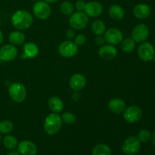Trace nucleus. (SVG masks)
I'll return each instance as SVG.
<instances>
[{"mask_svg":"<svg viewBox=\"0 0 155 155\" xmlns=\"http://www.w3.org/2000/svg\"><path fill=\"white\" fill-rule=\"evenodd\" d=\"M12 24L18 30H25L30 28L33 23V17L29 12L18 10L12 17Z\"/></svg>","mask_w":155,"mask_h":155,"instance_id":"nucleus-1","label":"nucleus"},{"mask_svg":"<svg viewBox=\"0 0 155 155\" xmlns=\"http://www.w3.org/2000/svg\"><path fill=\"white\" fill-rule=\"evenodd\" d=\"M62 122L61 117L57 113H51L45 117L44 121V130L49 136L57 134L61 129Z\"/></svg>","mask_w":155,"mask_h":155,"instance_id":"nucleus-2","label":"nucleus"},{"mask_svg":"<svg viewBox=\"0 0 155 155\" xmlns=\"http://www.w3.org/2000/svg\"><path fill=\"white\" fill-rule=\"evenodd\" d=\"M27 89L21 83H14L8 89V94L13 101L21 103L27 98Z\"/></svg>","mask_w":155,"mask_h":155,"instance_id":"nucleus-3","label":"nucleus"},{"mask_svg":"<svg viewBox=\"0 0 155 155\" xmlns=\"http://www.w3.org/2000/svg\"><path fill=\"white\" fill-rule=\"evenodd\" d=\"M69 24L73 29L83 30L89 24V17L83 12H74L69 19Z\"/></svg>","mask_w":155,"mask_h":155,"instance_id":"nucleus-4","label":"nucleus"},{"mask_svg":"<svg viewBox=\"0 0 155 155\" xmlns=\"http://www.w3.org/2000/svg\"><path fill=\"white\" fill-rule=\"evenodd\" d=\"M33 12L36 18L43 21L51 16V8L48 3L44 1H39L33 5Z\"/></svg>","mask_w":155,"mask_h":155,"instance_id":"nucleus-5","label":"nucleus"},{"mask_svg":"<svg viewBox=\"0 0 155 155\" xmlns=\"http://www.w3.org/2000/svg\"><path fill=\"white\" fill-rule=\"evenodd\" d=\"M141 142L136 136L127 138L122 145L123 152L127 155H135L139 151Z\"/></svg>","mask_w":155,"mask_h":155,"instance_id":"nucleus-6","label":"nucleus"},{"mask_svg":"<svg viewBox=\"0 0 155 155\" xmlns=\"http://www.w3.org/2000/svg\"><path fill=\"white\" fill-rule=\"evenodd\" d=\"M58 52L62 57L70 58L74 57L77 54L78 45L74 41H64L59 45Z\"/></svg>","mask_w":155,"mask_h":155,"instance_id":"nucleus-7","label":"nucleus"},{"mask_svg":"<svg viewBox=\"0 0 155 155\" xmlns=\"http://www.w3.org/2000/svg\"><path fill=\"white\" fill-rule=\"evenodd\" d=\"M124 118L129 124H136L139 122L142 117V110L136 105H132L126 107L123 112Z\"/></svg>","mask_w":155,"mask_h":155,"instance_id":"nucleus-8","label":"nucleus"},{"mask_svg":"<svg viewBox=\"0 0 155 155\" xmlns=\"http://www.w3.org/2000/svg\"><path fill=\"white\" fill-rule=\"evenodd\" d=\"M137 53L141 60L143 61H150L154 58L155 50L154 46L151 43L144 42H142L138 48Z\"/></svg>","mask_w":155,"mask_h":155,"instance_id":"nucleus-9","label":"nucleus"},{"mask_svg":"<svg viewBox=\"0 0 155 155\" xmlns=\"http://www.w3.org/2000/svg\"><path fill=\"white\" fill-rule=\"evenodd\" d=\"M149 28L148 26L144 24H138L132 32V39L136 42L142 43L147 40L149 36Z\"/></svg>","mask_w":155,"mask_h":155,"instance_id":"nucleus-10","label":"nucleus"},{"mask_svg":"<svg viewBox=\"0 0 155 155\" xmlns=\"http://www.w3.org/2000/svg\"><path fill=\"white\" fill-rule=\"evenodd\" d=\"M105 41L110 45H119L124 39L122 31L117 28H110L104 33Z\"/></svg>","mask_w":155,"mask_h":155,"instance_id":"nucleus-11","label":"nucleus"},{"mask_svg":"<svg viewBox=\"0 0 155 155\" xmlns=\"http://www.w3.org/2000/svg\"><path fill=\"white\" fill-rule=\"evenodd\" d=\"M18 55V49L15 45L6 44L0 48V59L3 61L9 62L15 60Z\"/></svg>","mask_w":155,"mask_h":155,"instance_id":"nucleus-12","label":"nucleus"},{"mask_svg":"<svg viewBox=\"0 0 155 155\" xmlns=\"http://www.w3.org/2000/svg\"><path fill=\"white\" fill-rule=\"evenodd\" d=\"M118 50L114 45H103L98 50V55L101 59L105 61H111L117 56Z\"/></svg>","mask_w":155,"mask_h":155,"instance_id":"nucleus-13","label":"nucleus"},{"mask_svg":"<svg viewBox=\"0 0 155 155\" xmlns=\"http://www.w3.org/2000/svg\"><path fill=\"white\" fill-rule=\"evenodd\" d=\"M84 12L88 17L98 18L102 14L103 6L99 2L91 1L86 4Z\"/></svg>","mask_w":155,"mask_h":155,"instance_id":"nucleus-14","label":"nucleus"},{"mask_svg":"<svg viewBox=\"0 0 155 155\" xmlns=\"http://www.w3.org/2000/svg\"><path fill=\"white\" fill-rule=\"evenodd\" d=\"M86 85V79L81 74H75L71 77L69 80V86L71 89L75 92L83 90Z\"/></svg>","mask_w":155,"mask_h":155,"instance_id":"nucleus-15","label":"nucleus"},{"mask_svg":"<svg viewBox=\"0 0 155 155\" xmlns=\"http://www.w3.org/2000/svg\"><path fill=\"white\" fill-rule=\"evenodd\" d=\"M18 151L21 155H36L37 148L31 141L24 140L18 143Z\"/></svg>","mask_w":155,"mask_h":155,"instance_id":"nucleus-16","label":"nucleus"},{"mask_svg":"<svg viewBox=\"0 0 155 155\" xmlns=\"http://www.w3.org/2000/svg\"><path fill=\"white\" fill-rule=\"evenodd\" d=\"M107 107L110 112L116 114H122L127 107L126 102L119 98H114L108 101Z\"/></svg>","mask_w":155,"mask_h":155,"instance_id":"nucleus-17","label":"nucleus"},{"mask_svg":"<svg viewBox=\"0 0 155 155\" xmlns=\"http://www.w3.org/2000/svg\"><path fill=\"white\" fill-rule=\"evenodd\" d=\"M133 14L138 19H146L151 15V8L148 5L140 3L136 5L133 9Z\"/></svg>","mask_w":155,"mask_h":155,"instance_id":"nucleus-18","label":"nucleus"},{"mask_svg":"<svg viewBox=\"0 0 155 155\" xmlns=\"http://www.w3.org/2000/svg\"><path fill=\"white\" fill-rule=\"evenodd\" d=\"M39 51V47L34 42H27L24 45V54H22L23 58H34L38 55Z\"/></svg>","mask_w":155,"mask_h":155,"instance_id":"nucleus-19","label":"nucleus"},{"mask_svg":"<svg viewBox=\"0 0 155 155\" xmlns=\"http://www.w3.org/2000/svg\"><path fill=\"white\" fill-rule=\"evenodd\" d=\"M48 106L52 113L59 114L64 109L63 101L57 96L50 97L48 101Z\"/></svg>","mask_w":155,"mask_h":155,"instance_id":"nucleus-20","label":"nucleus"},{"mask_svg":"<svg viewBox=\"0 0 155 155\" xmlns=\"http://www.w3.org/2000/svg\"><path fill=\"white\" fill-rule=\"evenodd\" d=\"M25 35L21 30H15L9 34L8 40L13 45H21L25 42Z\"/></svg>","mask_w":155,"mask_h":155,"instance_id":"nucleus-21","label":"nucleus"},{"mask_svg":"<svg viewBox=\"0 0 155 155\" xmlns=\"http://www.w3.org/2000/svg\"><path fill=\"white\" fill-rule=\"evenodd\" d=\"M109 15L114 21H120L124 18V9L119 5H112L109 8Z\"/></svg>","mask_w":155,"mask_h":155,"instance_id":"nucleus-22","label":"nucleus"},{"mask_svg":"<svg viewBox=\"0 0 155 155\" xmlns=\"http://www.w3.org/2000/svg\"><path fill=\"white\" fill-rule=\"evenodd\" d=\"M92 30L94 34L104 35L106 31V25L104 22L101 20H95L92 24Z\"/></svg>","mask_w":155,"mask_h":155,"instance_id":"nucleus-23","label":"nucleus"},{"mask_svg":"<svg viewBox=\"0 0 155 155\" xmlns=\"http://www.w3.org/2000/svg\"><path fill=\"white\" fill-rule=\"evenodd\" d=\"M136 42L132 38H127L123 39L120 42V48L124 52H132L136 48Z\"/></svg>","mask_w":155,"mask_h":155,"instance_id":"nucleus-24","label":"nucleus"},{"mask_svg":"<svg viewBox=\"0 0 155 155\" xmlns=\"http://www.w3.org/2000/svg\"><path fill=\"white\" fill-rule=\"evenodd\" d=\"M92 155H111V149L105 144H98L92 150Z\"/></svg>","mask_w":155,"mask_h":155,"instance_id":"nucleus-25","label":"nucleus"},{"mask_svg":"<svg viewBox=\"0 0 155 155\" xmlns=\"http://www.w3.org/2000/svg\"><path fill=\"white\" fill-rule=\"evenodd\" d=\"M3 145L7 149L14 150L18 147V141L15 136L9 135V136H5L3 139Z\"/></svg>","mask_w":155,"mask_h":155,"instance_id":"nucleus-26","label":"nucleus"},{"mask_svg":"<svg viewBox=\"0 0 155 155\" xmlns=\"http://www.w3.org/2000/svg\"><path fill=\"white\" fill-rule=\"evenodd\" d=\"M14 124L8 120H4L0 122V133L8 134L13 130Z\"/></svg>","mask_w":155,"mask_h":155,"instance_id":"nucleus-27","label":"nucleus"},{"mask_svg":"<svg viewBox=\"0 0 155 155\" xmlns=\"http://www.w3.org/2000/svg\"><path fill=\"white\" fill-rule=\"evenodd\" d=\"M61 12L63 15H71L74 12V6L70 2H64L61 5Z\"/></svg>","mask_w":155,"mask_h":155,"instance_id":"nucleus-28","label":"nucleus"},{"mask_svg":"<svg viewBox=\"0 0 155 155\" xmlns=\"http://www.w3.org/2000/svg\"><path fill=\"white\" fill-rule=\"evenodd\" d=\"M61 117L62 122L68 125H72V124H75L76 120H77L75 114L72 112H64Z\"/></svg>","mask_w":155,"mask_h":155,"instance_id":"nucleus-29","label":"nucleus"},{"mask_svg":"<svg viewBox=\"0 0 155 155\" xmlns=\"http://www.w3.org/2000/svg\"><path fill=\"white\" fill-rule=\"evenodd\" d=\"M138 139L140 141V142H143V143H147L151 140V135L150 132L147 130H142L139 131V134H138Z\"/></svg>","mask_w":155,"mask_h":155,"instance_id":"nucleus-30","label":"nucleus"},{"mask_svg":"<svg viewBox=\"0 0 155 155\" xmlns=\"http://www.w3.org/2000/svg\"><path fill=\"white\" fill-rule=\"evenodd\" d=\"M74 42L77 45H83L86 43V36L83 34H78L74 38Z\"/></svg>","mask_w":155,"mask_h":155,"instance_id":"nucleus-31","label":"nucleus"},{"mask_svg":"<svg viewBox=\"0 0 155 155\" xmlns=\"http://www.w3.org/2000/svg\"><path fill=\"white\" fill-rule=\"evenodd\" d=\"M86 4L84 1L83 0H77L74 5V8L77 11V12H83L85 10V7H86Z\"/></svg>","mask_w":155,"mask_h":155,"instance_id":"nucleus-32","label":"nucleus"},{"mask_svg":"<svg viewBox=\"0 0 155 155\" xmlns=\"http://www.w3.org/2000/svg\"><path fill=\"white\" fill-rule=\"evenodd\" d=\"M105 39H104V35H98L96 36V37L95 38V42L96 45H103L105 42Z\"/></svg>","mask_w":155,"mask_h":155,"instance_id":"nucleus-33","label":"nucleus"},{"mask_svg":"<svg viewBox=\"0 0 155 155\" xmlns=\"http://www.w3.org/2000/svg\"><path fill=\"white\" fill-rule=\"evenodd\" d=\"M66 35H67V37L70 39V40H72L73 39L75 38V32L73 29H69V30H67L66 32Z\"/></svg>","mask_w":155,"mask_h":155,"instance_id":"nucleus-34","label":"nucleus"},{"mask_svg":"<svg viewBox=\"0 0 155 155\" xmlns=\"http://www.w3.org/2000/svg\"><path fill=\"white\" fill-rule=\"evenodd\" d=\"M8 155H20L19 152L17 151H11L10 152H8Z\"/></svg>","mask_w":155,"mask_h":155,"instance_id":"nucleus-35","label":"nucleus"},{"mask_svg":"<svg viewBox=\"0 0 155 155\" xmlns=\"http://www.w3.org/2000/svg\"><path fill=\"white\" fill-rule=\"evenodd\" d=\"M151 142H152L153 145H154L155 146V131L154 132V133H153V134L151 135Z\"/></svg>","mask_w":155,"mask_h":155,"instance_id":"nucleus-36","label":"nucleus"},{"mask_svg":"<svg viewBox=\"0 0 155 155\" xmlns=\"http://www.w3.org/2000/svg\"><path fill=\"white\" fill-rule=\"evenodd\" d=\"M3 39H4V36H3L2 32L1 30H0V45H1V44L2 43Z\"/></svg>","mask_w":155,"mask_h":155,"instance_id":"nucleus-37","label":"nucleus"},{"mask_svg":"<svg viewBox=\"0 0 155 155\" xmlns=\"http://www.w3.org/2000/svg\"><path fill=\"white\" fill-rule=\"evenodd\" d=\"M42 1L45 2L47 3H54L58 1V0H42Z\"/></svg>","mask_w":155,"mask_h":155,"instance_id":"nucleus-38","label":"nucleus"},{"mask_svg":"<svg viewBox=\"0 0 155 155\" xmlns=\"http://www.w3.org/2000/svg\"><path fill=\"white\" fill-rule=\"evenodd\" d=\"M153 60H154V61L155 62V54H154V58H153Z\"/></svg>","mask_w":155,"mask_h":155,"instance_id":"nucleus-39","label":"nucleus"},{"mask_svg":"<svg viewBox=\"0 0 155 155\" xmlns=\"http://www.w3.org/2000/svg\"><path fill=\"white\" fill-rule=\"evenodd\" d=\"M1 139H2V137H1V133H0V142H1Z\"/></svg>","mask_w":155,"mask_h":155,"instance_id":"nucleus-40","label":"nucleus"},{"mask_svg":"<svg viewBox=\"0 0 155 155\" xmlns=\"http://www.w3.org/2000/svg\"><path fill=\"white\" fill-rule=\"evenodd\" d=\"M0 25H1V20H0Z\"/></svg>","mask_w":155,"mask_h":155,"instance_id":"nucleus-41","label":"nucleus"}]
</instances>
